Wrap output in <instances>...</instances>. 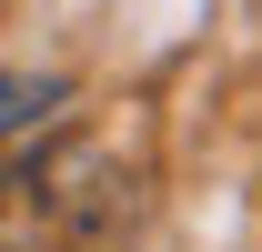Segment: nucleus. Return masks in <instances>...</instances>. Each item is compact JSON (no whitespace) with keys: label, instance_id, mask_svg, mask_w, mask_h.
<instances>
[{"label":"nucleus","instance_id":"1","mask_svg":"<svg viewBox=\"0 0 262 252\" xmlns=\"http://www.w3.org/2000/svg\"><path fill=\"white\" fill-rule=\"evenodd\" d=\"M61 101H71V81H61V71H0V141L40 131Z\"/></svg>","mask_w":262,"mask_h":252}]
</instances>
